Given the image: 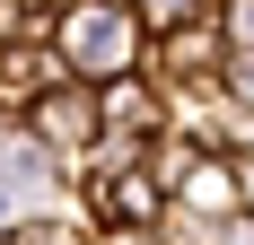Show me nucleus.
Instances as JSON below:
<instances>
[{
    "label": "nucleus",
    "mask_w": 254,
    "mask_h": 245,
    "mask_svg": "<svg viewBox=\"0 0 254 245\" xmlns=\"http://www.w3.org/2000/svg\"><path fill=\"white\" fill-rule=\"evenodd\" d=\"M176 210L184 219H210V228H228L237 219V184H228V158H202V167L176 184Z\"/></svg>",
    "instance_id": "obj_6"
},
{
    "label": "nucleus",
    "mask_w": 254,
    "mask_h": 245,
    "mask_svg": "<svg viewBox=\"0 0 254 245\" xmlns=\"http://www.w3.org/2000/svg\"><path fill=\"white\" fill-rule=\"evenodd\" d=\"M202 158H210V149H202V140H184V131H158V140L140 149V167H149V184H158L167 201H176V184L202 167Z\"/></svg>",
    "instance_id": "obj_7"
},
{
    "label": "nucleus",
    "mask_w": 254,
    "mask_h": 245,
    "mask_svg": "<svg viewBox=\"0 0 254 245\" xmlns=\"http://www.w3.org/2000/svg\"><path fill=\"white\" fill-rule=\"evenodd\" d=\"M228 158V184H237V219H254V140L246 149H219Z\"/></svg>",
    "instance_id": "obj_12"
},
{
    "label": "nucleus",
    "mask_w": 254,
    "mask_h": 245,
    "mask_svg": "<svg viewBox=\"0 0 254 245\" xmlns=\"http://www.w3.org/2000/svg\"><path fill=\"white\" fill-rule=\"evenodd\" d=\"M26 131H35L44 158H88V140H97V88H88V79L44 88V97L26 105Z\"/></svg>",
    "instance_id": "obj_3"
},
{
    "label": "nucleus",
    "mask_w": 254,
    "mask_h": 245,
    "mask_svg": "<svg viewBox=\"0 0 254 245\" xmlns=\"http://www.w3.org/2000/svg\"><path fill=\"white\" fill-rule=\"evenodd\" d=\"M131 18L149 26V35H167V26H202V18H219V0H131Z\"/></svg>",
    "instance_id": "obj_8"
},
{
    "label": "nucleus",
    "mask_w": 254,
    "mask_h": 245,
    "mask_svg": "<svg viewBox=\"0 0 254 245\" xmlns=\"http://www.w3.org/2000/svg\"><path fill=\"white\" fill-rule=\"evenodd\" d=\"M219 97H228V114L254 131V53H228V61H219Z\"/></svg>",
    "instance_id": "obj_9"
},
{
    "label": "nucleus",
    "mask_w": 254,
    "mask_h": 245,
    "mask_svg": "<svg viewBox=\"0 0 254 245\" xmlns=\"http://www.w3.org/2000/svg\"><path fill=\"white\" fill-rule=\"evenodd\" d=\"M149 245H158V237H149Z\"/></svg>",
    "instance_id": "obj_16"
},
{
    "label": "nucleus",
    "mask_w": 254,
    "mask_h": 245,
    "mask_svg": "<svg viewBox=\"0 0 254 245\" xmlns=\"http://www.w3.org/2000/svg\"><path fill=\"white\" fill-rule=\"evenodd\" d=\"M219 245H254V219H228V228H219Z\"/></svg>",
    "instance_id": "obj_13"
},
{
    "label": "nucleus",
    "mask_w": 254,
    "mask_h": 245,
    "mask_svg": "<svg viewBox=\"0 0 254 245\" xmlns=\"http://www.w3.org/2000/svg\"><path fill=\"white\" fill-rule=\"evenodd\" d=\"M0 44H53V18L35 0H0Z\"/></svg>",
    "instance_id": "obj_10"
},
{
    "label": "nucleus",
    "mask_w": 254,
    "mask_h": 245,
    "mask_svg": "<svg viewBox=\"0 0 254 245\" xmlns=\"http://www.w3.org/2000/svg\"><path fill=\"white\" fill-rule=\"evenodd\" d=\"M123 9H131V0H123Z\"/></svg>",
    "instance_id": "obj_15"
},
{
    "label": "nucleus",
    "mask_w": 254,
    "mask_h": 245,
    "mask_svg": "<svg viewBox=\"0 0 254 245\" xmlns=\"http://www.w3.org/2000/svg\"><path fill=\"white\" fill-rule=\"evenodd\" d=\"M219 35L228 53H254V0H219Z\"/></svg>",
    "instance_id": "obj_11"
},
{
    "label": "nucleus",
    "mask_w": 254,
    "mask_h": 245,
    "mask_svg": "<svg viewBox=\"0 0 254 245\" xmlns=\"http://www.w3.org/2000/svg\"><path fill=\"white\" fill-rule=\"evenodd\" d=\"M53 53H62V70H70V79L105 88V79L140 70V53H149V26L131 18L123 0H79V9H62V18H53Z\"/></svg>",
    "instance_id": "obj_1"
},
{
    "label": "nucleus",
    "mask_w": 254,
    "mask_h": 245,
    "mask_svg": "<svg viewBox=\"0 0 254 245\" xmlns=\"http://www.w3.org/2000/svg\"><path fill=\"white\" fill-rule=\"evenodd\" d=\"M35 9H44V18H62V9H79V0H35Z\"/></svg>",
    "instance_id": "obj_14"
},
{
    "label": "nucleus",
    "mask_w": 254,
    "mask_h": 245,
    "mask_svg": "<svg viewBox=\"0 0 254 245\" xmlns=\"http://www.w3.org/2000/svg\"><path fill=\"white\" fill-rule=\"evenodd\" d=\"M62 53L53 44H0V122H26V105L44 97V88H62Z\"/></svg>",
    "instance_id": "obj_5"
},
{
    "label": "nucleus",
    "mask_w": 254,
    "mask_h": 245,
    "mask_svg": "<svg viewBox=\"0 0 254 245\" xmlns=\"http://www.w3.org/2000/svg\"><path fill=\"white\" fill-rule=\"evenodd\" d=\"M219 61H228L219 18H202V26H167V35H149V53H140V70H149L158 88H202V79H219Z\"/></svg>",
    "instance_id": "obj_2"
},
{
    "label": "nucleus",
    "mask_w": 254,
    "mask_h": 245,
    "mask_svg": "<svg viewBox=\"0 0 254 245\" xmlns=\"http://www.w3.org/2000/svg\"><path fill=\"white\" fill-rule=\"evenodd\" d=\"M97 131H105V140H140V149H149L158 131H167V88H158L149 70L105 79V88H97Z\"/></svg>",
    "instance_id": "obj_4"
}]
</instances>
